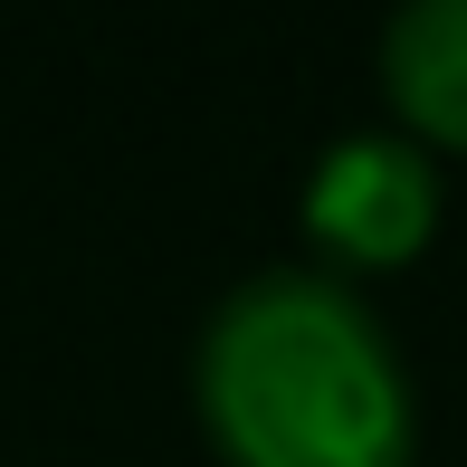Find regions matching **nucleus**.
<instances>
[{
    "instance_id": "nucleus-1",
    "label": "nucleus",
    "mask_w": 467,
    "mask_h": 467,
    "mask_svg": "<svg viewBox=\"0 0 467 467\" xmlns=\"http://www.w3.org/2000/svg\"><path fill=\"white\" fill-rule=\"evenodd\" d=\"M191 400L229 467H410L420 391L391 325L334 267H258L210 306Z\"/></svg>"
},
{
    "instance_id": "nucleus-2",
    "label": "nucleus",
    "mask_w": 467,
    "mask_h": 467,
    "mask_svg": "<svg viewBox=\"0 0 467 467\" xmlns=\"http://www.w3.org/2000/svg\"><path fill=\"white\" fill-rule=\"evenodd\" d=\"M296 220L325 248L334 277H372V267H410L439 239V162L430 143H410L400 124H363V134H334L306 162L296 191Z\"/></svg>"
},
{
    "instance_id": "nucleus-3",
    "label": "nucleus",
    "mask_w": 467,
    "mask_h": 467,
    "mask_svg": "<svg viewBox=\"0 0 467 467\" xmlns=\"http://www.w3.org/2000/svg\"><path fill=\"white\" fill-rule=\"evenodd\" d=\"M381 105L430 153H467V0H400L381 19Z\"/></svg>"
}]
</instances>
